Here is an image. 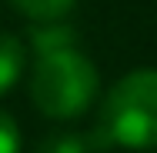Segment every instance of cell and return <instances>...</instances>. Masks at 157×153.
Here are the masks:
<instances>
[{"mask_svg": "<svg viewBox=\"0 0 157 153\" xmlns=\"http://www.w3.org/2000/svg\"><path fill=\"white\" fill-rule=\"evenodd\" d=\"M104 133L127 150L157 147V70H134L121 77L104 100Z\"/></svg>", "mask_w": 157, "mask_h": 153, "instance_id": "cell-2", "label": "cell"}, {"mask_svg": "<svg viewBox=\"0 0 157 153\" xmlns=\"http://www.w3.org/2000/svg\"><path fill=\"white\" fill-rule=\"evenodd\" d=\"M30 97L44 117L74 120L97 97V67L77 47L37 53L30 73Z\"/></svg>", "mask_w": 157, "mask_h": 153, "instance_id": "cell-1", "label": "cell"}, {"mask_svg": "<svg viewBox=\"0 0 157 153\" xmlns=\"http://www.w3.org/2000/svg\"><path fill=\"white\" fill-rule=\"evenodd\" d=\"M0 153H20V130L0 110Z\"/></svg>", "mask_w": 157, "mask_h": 153, "instance_id": "cell-7", "label": "cell"}, {"mask_svg": "<svg viewBox=\"0 0 157 153\" xmlns=\"http://www.w3.org/2000/svg\"><path fill=\"white\" fill-rule=\"evenodd\" d=\"M33 47H37V53H50V50H63V47H77V33L70 30L67 24L47 20L44 27L33 30Z\"/></svg>", "mask_w": 157, "mask_h": 153, "instance_id": "cell-5", "label": "cell"}, {"mask_svg": "<svg viewBox=\"0 0 157 153\" xmlns=\"http://www.w3.org/2000/svg\"><path fill=\"white\" fill-rule=\"evenodd\" d=\"M87 150H90V147H87V140H84V137L63 133V137H54V140H47L40 153H87Z\"/></svg>", "mask_w": 157, "mask_h": 153, "instance_id": "cell-6", "label": "cell"}, {"mask_svg": "<svg viewBox=\"0 0 157 153\" xmlns=\"http://www.w3.org/2000/svg\"><path fill=\"white\" fill-rule=\"evenodd\" d=\"M24 67H27L24 43H20L13 33H0V93H7L20 80Z\"/></svg>", "mask_w": 157, "mask_h": 153, "instance_id": "cell-3", "label": "cell"}, {"mask_svg": "<svg viewBox=\"0 0 157 153\" xmlns=\"http://www.w3.org/2000/svg\"><path fill=\"white\" fill-rule=\"evenodd\" d=\"M10 7L20 10V13L30 17V20L47 24V20H60V17H67V13L77 7V0H10Z\"/></svg>", "mask_w": 157, "mask_h": 153, "instance_id": "cell-4", "label": "cell"}]
</instances>
